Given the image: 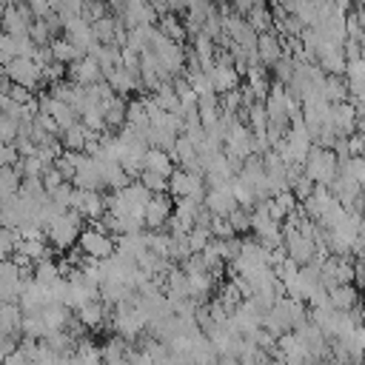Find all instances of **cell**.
<instances>
[{
    "instance_id": "4fadbf2b",
    "label": "cell",
    "mask_w": 365,
    "mask_h": 365,
    "mask_svg": "<svg viewBox=\"0 0 365 365\" xmlns=\"http://www.w3.org/2000/svg\"><path fill=\"white\" fill-rule=\"evenodd\" d=\"M48 46H51V54H54V60H57V63H63V66L80 57V48H77L71 40H54V43H48Z\"/></svg>"
},
{
    "instance_id": "30bf717a",
    "label": "cell",
    "mask_w": 365,
    "mask_h": 365,
    "mask_svg": "<svg viewBox=\"0 0 365 365\" xmlns=\"http://www.w3.org/2000/svg\"><path fill=\"white\" fill-rule=\"evenodd\" d=\"M145 168L143 171H154V174H163L165 180L174 174V165H171V157L163 151V148H148L145 157H143Z\"/></svg>"
},
{
    "instance_id": "9a60e30c",
    "label": "cell",
    "mask_w": 365,
    "mask_h": 365,
    "mask_svg": "<svg viewBox=\"0 0 365 365\" xmlns=\"http://www.w3.org/2000/svg\"><path fill=\"white\" fill-rule=\"evenodd\" d=\"M140 182H143L151 194H163L165 185H168V180H165L163 174H154V171H143V174H140Z\"/></svg>"
},
{
    "instance_id": "7c38bea8",
    "label": "cell",
    "mask_w": 365,
    "mask_h": 365,
    "mask_svg": "<svg viewBox=\"0 0 365 365\" xmlns=\"http://www.w3.org/2000/svg\"><path fill=\"white\" fill-rule=\"evenodd\" d=\"M23 185V177L14 165H0V202L11 200Z\"/></svg>"
},
{
    "instance_id": "52a82bcc",
    "label": "cell",
    "mask_w": 365,
    "mask_h": 365,
    "mask_svg": "<svg viewBox=\"0 0 365 365\" xmlns=\"http://www.w3.org/2000/svg\"><path fill=\"white\" fill-rule=\"evenodd\" d=\"M168 217H171V200L163 197V194H151V200L145 205V225L148 228H163Z\"/></svg>"
},
{
    "instance_id": "5bb4252c",
    "label": "cell",
    "mask_w": 365,
    "mask_h": 365,
    "mask_svg": "<svg viewBox=\"0 0 365 365\" xmlns=\"http://www.w3.org/2000/svg\"><path fill=\"white\" fill-rule=\"evenodd\" d=\"M251 217H254L251 208L242 205V208H234V211L228 214V222H231L234 231H248V228H251Z\"/></svg>"
},
{
    "instance_id": "8fae6325",
    "label": "cell",
    "mask_w": 365,
    "mask_h": 365,
    "mask_svg": "<svg viewBox=\"0 0 365 365\" xmlns=\"http://www.w3.org/2000/svg\"><path fill=\"white\" fill-rule=\"evenodd\" d=\"M106 311H108V305H106L103 299H91V302H86L83 308H77V317L83 319L86 328H97V325H103V322L108 319Z\"/></svg>"
},
{
    "instance_id": "8992f818",
    "label": "cell",
    "mask_w": 365,
    "mask_h": 365,
    "mask_svg": "<svg viewBox=\"0 0 365 365\" xmlns=\"http://www.w3.org/2000/svg\"><path fill=\"white\" fill-rule=\"evenodd\" d=\"M68 74H71V80L77 86H97V80L103 77V68H100V63L94 57H83L68 68Z\"/></svg>"
},
{
    "instance_id": "44dd1931",
    "label": "cell",
    "mask_w": 365,
    "mask_h": 365,
    "mask_svg": "<svg viewBox=\"0 0 365 365\" xmlns=\"http://www.w3.org/2000/svg\"><path fill=\"white\" fill-rule=\"evenodd\" d=\"M0 34H3V26H0Z\"/></svg>"
},
{
    "instance_id": "9c48e42d",
    "label": "cell",
    "mask_w": 365,
    "mask_h": 365,
    "mask_svg": "<svg viewBox=\"0 0 365 365\" xmlns=\"http://www.w3.org/2000/svg\"><path fill=\"white\" fill-rule=\"evenodd\" d=\"M94 137V131H88L86 125H80V123H74L71 128H66L63 131V137H60V143H63V148L66 151H86V145H88V140Z\"/></svg>"
},
{
    "instance_id": "6da1fadb",
    "label": "cell",
    "mask_w": 365,
    "mask_h": 365,
    "mask_svg": "<svg viewBox=\"0 0 365 365\" xmlns=\"http://www.w3.org/2000/svg\"><path fill=\"white\" fill-rule=\"evenodd\" d=\"M83 217L77 214V211H63L48 228H46V240L54 245V248H71L77 240H80V234H83Z\"/></svg>"
},
{
    "instance_id": "ba28073f",
    "label": "cell",
    "mask_w": 365,
    "mask_h": 365,
    "mask_svg": "<svg viewBox=\"0 0 365 365\" xmlns=\"http://www.w3.org/2000/svg\"><path fill=\"white\" fill-rule=\"evenodd\" d=\"M0 334H11V336L23 334V308L17 302L0 305Z\"/></svg>"
},
{
    "instance_id": "3957f363",
    "label": "cell",
    "mask_w": 365,
    "mask_h": 365,
    "mask_svg": "<svg viewBox=\"0 0 365 365\" xmlns=\"http://www.w3.org/2000/svg\"><path fill=\"white\" fill-rule=\"evenodd\" d=\"M80 251L86 254V257H91V259H108L111 254H114V240L106 234V228H83V234H80Z\"/></svg>"
},
{
    "instance_id": "ac0fdd59",
    "label": "cell",
    "mask_w": 365,
    "mask_h": 365,
    "mask_svg": "<svg viewBox=\"0 0 365 365\" xmlns=\"http://www.w3.org/2000/svg\"><path fill=\"white\" fill-rule=\"evenodd\" d=\"M259 54H262V60H265V63H271V60L277 57V43H271V40L265 37V40H262V48H259Z\"/></svg>"
},
{
    "instance_id": "2e32d148",
    "label": "cell",
    "mask_w": 365,
    "mask_h": 365,
    "mask_svg": "<svg viewBox=\"0 0 365 365\" xmlns=\"http://www.w3.org/2000/svg\"><path fill=\"white\" fill-rule=\"evenodd\" d=\"M351 305H354V291H351V288H334V294H331V308L348 311Z\"/></svg>"
},
{
    "instance_id": "7402d4cb",
    "label": "cell",
    "mask_w": 365,
    "mask_h": 365,
    "mask_svg": "<svg viewBox=\"0 0 365 365\" xmlns=\"http://www.w3.org/2000/svg\"><path fill=\"white\" fill-rule=\"evenodd\" d=\"M0 305H3V299H0Z\"/></svg>"
},
{
    "instance_id": "ffe728a7",
    "label": "cell",
    "mask_w": 365,
    "mask_h": 365,
    "mask_svg": "<svg viewBox=\"0 0 365 365\" xmlns=\"http://www.w3.org/2000/svg\"><path fill=\"white\" fill-rule=\"evenodd\" d=\"M185 365H197V362H185Z\"/></svg>"
},
{
    "instance_id": "5b68a950",
    "label": "cell",
    "mask_w": 365,
    "mask_h": 365,
    "mask_svg": "<svg viewBox=\"0 0 365 365\" xmlns=\"http://www.w3.org/2000/svg\"><path fill=\"white\" fill-rule=\"evenodd\" d=\"M71 211H77L83 220H100L106 211V200L97 191H86V188H74L71 197Z\"/></svg>"
},
{
    "instance_id": "7a4b0ae2",
    "label": "cell",
    "mask_w": 365,
    "mask_h": 365,
    "mask_svg": "<svg viewBox=\"0 0 365 365\" xmlns=\"http://www.w3.org/2000/svg\"><path fill=\"white\" fill-rule=\"evenodd\" d=\"M3 68H6V77H9L14 86H23V88H29V91L43 83V68H40L31 57H14V60H9Z\"/></svg>"
},
{
    "instance_id": "277c9868",
    "label": "cell",
    "mask_w": 365,
    "mask_h": 365,
    "mask_svg": "<svg viewBox=\"0 0 365 365\" xmlns=\"http://www.w3.org/2000/svg\"><path fill=\"white\" fill-rule=\"evenodd\" d=\"M26 282H31V279L11 259L0 262V299L3 302H17L23 288H26Z\"/></svg>"
},
{
    "instance_id": "d6986e66",
    "label": "cell",
    "mask_w": 365,
    "mask_h": 365,
    "mask_svg": "<svg viewBox=\"0 0 365 365\" xmlns=\"http://www.w3.org/2000/svg\"><path fill=\"white\" fill-rule=\"evenodd\" d=\"M222 106H225V108H228V114H231V111L240 106V91H228V94L222 97Z\"/></svg>"
},
{
    "instance_id": "e0dca14e",
    "label": "cell",
    "mask_w": 365,
    "mask_h": 365,
    "mask_svg": "<svg viewBox=\"0 0 365 365\" xmlns=\"http://www.w3.org/2000/svg\"><path fill=\"white\" fill-rule=\"evenodd\" d=\"M48 26H46V20H34L31 26H29V37H31V43L34 46H48Z\"/></svg>"
}]
</instances>
